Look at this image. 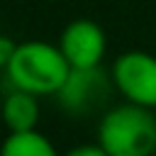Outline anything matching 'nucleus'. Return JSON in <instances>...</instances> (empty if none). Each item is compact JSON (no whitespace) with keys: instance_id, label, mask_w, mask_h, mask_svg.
<instances>
[{"instance_id":"obj_7","label":"nucleus","mask_w":156,"mask_h":156,"mask_svg":"<svg viewBox=\"0 0 156 156\" xmlns=\"http://www.w3.org/2000/svg\"><path fill=\"white\" fill-rule=\"evenodd\" d=\"M0 156H61L56 146L39 129L7 132L0 144Z\"/></svg>"},{"instance_id":"obj_4","label":"nucleus","mask_w":156,"mask_h":156,"mask_svg":"<svg viewBox=\"0 0 156 156\" xmlns=\"http://www.w3.org/2000/svg\"><path fill=\"white\" fill-rule=\"evenodd\" d=\"M112 90H115L112 78L107 71H102V66L71 68L68 78L63 80V85L56 93V100H58L61 110H66L71 115H88V112L98 110L100 105H105V100L110 98Z\"/></svg>"},{"instance_id":"obj_5","label":"nucleus","mask_w":156,"mask_h":156,"mask_svg":"<svg viewBox=\"0 0 156 156\" xmlns=\"http://www.w3.org/2000/svg\"><path fill=\"white\" fill-rule=\"evenodd\" d=\"M58 49L63 51L71 68H93L102 66V58L107 54V37L98 22L80 17L63 27Z\"/></svg>"},{"instance_id":"obj_9","label":"nucleus","mask_w":156,"mask_h":156,"mask_svg":"<svg viewBox=\"0 0 156 156\" xmlns=\"http://www.w3.org/2000/svg\"><path fill=\"white\" fill-rule=\"evenodd\" d=\"M15 46H17V41H12L10 37L0 34V71H5L7 61H10L12 54H15Z\"/></svg>"},{"instance_id":"obj_3","label":"nucleus","mask_w":156,"mask_h":156,"mask_svg":"<svg viewBox=\"0 0 156 156\" xmlns=\"http://www.w3.org/2000/svg\"><path fill=\"white\" fill-rule=\"evenodd\" d=\"M115 90L134 105L156 110V56L149 51H124L110 66Z\"/></svg>"},{"instance_id":"obj_2","label":"nucleus","mask_w":156,"mask_h":156,"mask_svg":"<svg viewBox=\"0 0 156 156\" xmlns=\"http://www.w3.org/2000/svg\"><path fill=\"white\" fill-rule=\"evenodd\" d=\"M98 144L107 156H154L156 115L149 107L122 102L102 112L98 122Z\"/></svg>"},{"instance_id":"obj_1","label":"nucleus","mask_w":156,"mask_h":156,"mask_svg":"<svg viewBox=\"0 0 156 156\" xmlns=\"http://www.w3.org/2000/svg\"><path fill=\"white\" fill-rule=\"evenodd\" d=\"M68 73H71V63L66 61L58 44H49L44 39L20 41L2 71L5 80L12 88L29 90L39 98L56 95L63 80L68 78Z\"/></svg>"},{"instance_id":"obj_10","label":"nucleus","mask_w":156,"mask_h":156,"mask_svg":"<svg viewBox=\"0 0 156 156\" xmlns=\"http://www.w3.org/2000/svg\"><path fill=\"white\" fill-rule=\"evenodd\" d=\"M2 78H5V76H2V71H0V85H2Z\"/></svg>"},{"instance_id":"obj_8","label":"nucleus","mask_w":156,"mask_h":156,"mask_svg":"<svg viewBox=\"0 0 156 156\" xmlns=\"http://www.w3.org/2000/svg\"><path fill=\"white\" fill-rule=\"evenodd\" d=\"M61 156H107V151L95 141V144H78V146L68 149V151L61 154Z\"/></svg>"},{"instance_id":"obj_6","label":"nucleus","mask_w":156,"mask_h":156,"mask_svg":"<svg viewBox=\"0 0 156 156\" xmlns=\"http://www.w3.org/2000/svg\"><path fill=\"white\" fill-rule=\"evenodd\" d=\"M41 117V107H39V95L22 90V88H12L2 95L0 100V119L5 124L7 132H24V129H37Z\"/></svg>"}]
</instances>
